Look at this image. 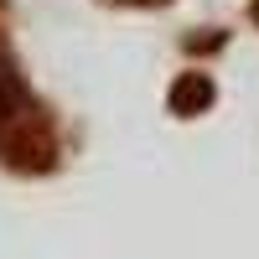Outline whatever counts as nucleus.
<instances>
[{"instance_id": "39448f33", "label": "nucleus", "mask_w": 259, "mask_h": 259, "mask_svg": "<svg viewBox=\"0 0 259 259\" xmlns=\"http://www.w3.org/2000/svg\"><path fill=\"white\" fill-rule=\"evenodd\" d=\"M6 26H11V6L0 0V47H6Z\"/></svg>"}, {"instance_id": "f03ea898", "label": "nucleus", "mask_w": 259, "mask_h": 259, "mask_svg": "<svg viewBox=\"0 0 259 259\" xmlns=\"http://www.w3.org/2000/svg\"><path fill=\"white\" fill-rule=\"evenodd\" d=\"M212 99H218V89H212V73H202V68H187L177 83H171V94H166V104H171V114H177V119L207 114Z\"/></svg>"}, {"instance_id": "20e7f679", "label": "nucleus", "mask_w": 259, "mask_h": 259, "mask_svg": "<svg viewBox=\"0 0 259 259\" xmlns=\"http://www.w3.org/2000/svg\"><path fill=\"white\" fill-rule=\"evenodd\" d=\"M114 6H130V11H156V6H171V0H114Z\"/></svg>"}, {"instance_id": "423d86ee", "label": "nucleus", "mask_w": 259, "mask_h": 259, "mask_svg": "<svg viewBox=\"0 0 259 259\" xmlns=\"http://www.w3.org/2000/svg\"><path fill=\"white\" fill-rule=\"evenodd\" d=\"M249 21H254V26H259V0H249Z\"/></svg>"}, {"instance_id": "f257e3e1", "label": "nucleus", "mask_w": 259, "mask_h": 259, "mask_svg": "<svg viewBox=\"0 0 259 259\" xmlns=\"http://www.w3.org/2000/svg\"><path fill=\"white\" fill-rule=\"evenodd\" d=\"M57 161H62V130L41 99H31L21 114L0 124V166L21 171V177H47L57 171Z\"/></svg>"}, {"instance_id": "7ed1b4c3", "label": "nucleus", "mask_w": 259, "mask_h": 259, "mask_svg": "<svg viewBox=\"0 0 259 259\" xmlns=\"http://www.w3.org/2000/svg\"><path fill=\"white\" fill-rule=\"evenodd\" d=\"M36 94H31V83H26V73H21V62L0 47V124H6L11 114H21L31 104Z\"/></svg>"}]
</instances>
